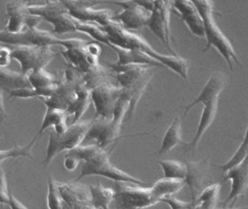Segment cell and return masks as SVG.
<instances>
[{
    "label": "cell",
    "mask_w": 248,
    "mask_h": 209,
    "mask_svg": "<svg viewBox=\"0 0 248 209\" xmlns=\"http://www.w3.org/2000/svg\"><path fill=\"white\" fill-rule=\"evenodd\" d=\"M108 2L121 6L123 8L121 13L114 16V19L119 21L127 30H140L146 26L147 27L151 13L139 5L136 1Z\"/></svg>",
    "instance_id": "cell-16"
},
{
    "label": "cell",
    "mask_w": 248,
    "mask_h": 209,
    "mask_svg": "<svg viewBox=\"0 0 248 209\" xmlns=\"http://www.w3.org/2000/svg\"><path fill=\"white\" fill-rule=\"evenodd\" d=\"M80 162L81 161L78 159H77V158L66 153L65 156V159H64V167L65 168L66 170L72 172V171H74L77 169Z\"/></svg>",
    "instance_id": "cell-37"
},
{
    "label": "cell",
    "mask_w": 248,
    "mask_h": 209,
    "mask_svg": "<svg viewBox=\"0 0 248 209\" xmlns=\"http://www.w3.org/2000/svg\"><path fill=\"white\" fill-rule=\"evenodd\" d=\"M91 202L95 209H110V204L114 200L113 188H105L100 182L90 187Z\"/></svg>",
    "instance_id": "cell-26"
},
{
    "label": "cell",
    "mask_w": 248,
    "mask_h": 209,
    "mask_svg": "<svg viewBox=\"0 0 248 209\" xmlns=\"http://www.w3.org/2000/svg\"><path fill=\"white\" fill-rule=\"evenodd\" d=\"M173 8L192 34L200 38L205 37L203 21L193 1L189 0L174 1Z\"/></svg>",
    "instance_id": "cell-19"
},
{
    "label": "cell",
    "mask_w": 248,
    "mask_h": 209,
    "mask_svg": "<svg viewBox=\"0 0 248 209\" xmlns=\"http://www.w3.org/2000/svg\"><path fill=\"white\" fill-rule=\"evenodd\" d=\"M48 209H62L64 201L57 185V181L52 176L48 178V193L46 197Z\"/></svg>",
    "instance_id": "cell-31"
},
{
    "label": "cell",
    "mask_w": 248,
    "mask_h": 209,
    "mask_svg": "<svg viewBox=\"0 0 248 209\" xmlns=\"http://www.w3.org/2000/svg\"><path fill=\"white\" fill-rule=\"evenodd\" d=\"M103 28L107 33L109 43L125 49L142 51L160 62L165 68L174 71L184 80H187L189 73L187 60L179 55H163L157 52L142 36L127 30L114 18L109 20Z\"/></svg>",
    "instance_id": "cell-1"
},
{
    "label": "cell",
    "mask_w": 248,
    "mask_h": 209,
    "mask_svg": "<svg viewBox=\"0 0 248 209\" xmlns=\"http://www.w3.org/2000/svg\"><path fill=\"white\" fill-rule=\"evenodd\" d=\"M160 203H164L171 209H192L194 204L192 202H185L177 199L173 195L165 197L160 200Z\"/></svg>",
    "instance_id": "cell-33"
},
{
    "label": "cell",
    "mask_w": 248,
    "mask_h": 209,
    "mask_svg": "<svg viewBox=\"0 0 248 209\" xmlns=\"http://www.w3.org/2000/svg\"><path fill=\"white\" fill-rule=\"evenodd\" d=\"M41 20L42 19L39 17L29 15L26 20L27 30L18 33L0 31V43L17 47L60 45L62 39L57 37L52 32L38 29V24Z\"/></svg>",
    "instance_id": "cell-9"
},
{
    "label": "cell",
    "mask_w": 248,
    "mask_h": 209,
    "mask_svg": "<svg viewBox=\"0 0 248 209\" xmlns=\"http://www.w3.org/2000/svg\"><path fill=\"white\" fill-rule=\"evenodd\" d=\"M27 77L31 87L41 95V98L50 97L59 85V80L45 69L31 73Z\"/></svg>",
    "instance_id": "cell-22"
},
{
    "label": "cell",
    "mask_w": 248,
    "mask_h": 209,
    "mask_svg": "<svg viewBox=\"0 0 248 209\" xmlns=\"http://www.w3.org/2000/svg\"><path fill=\"white\" fill-rule=\"evenodd\" d=\"M10 189L7 188L5 174L0 165V204L7 206L9 202Z\"/></svg>",
    "instance_id": "cell-34"
},
{
    "label": "cell",
    "mask_w": 248,
    "mask_h": 209,
    "mask_svg": "<svg viewBox=\"0 0 248 209\" xmlns=\"http://www.w3.org/2000/svg\"><path fill=\"white\" fill-rule=\"evenodd\" d=\"M58 52L49 46L17 47L11 52L12 59L20 64V73L28 76L39 70L45 69Z\"/></svg>",
    "instance_id": "cell-10"
},
{
    "label": "cell",
    "mask_w": 248,
    "mask_h": 209,
    "mask_svg": "<svg viewBox=\"0 0 248 209\" xmlns=\"http://www.w3.org/2000/svg\"><path fill=\"white\" fill-rule=\"evenodd\" d=\"M27 1H10L6 5L7 23L5 31L10 33H18L26 25L28 16Z\"/></svg>",
    "instance_id": "cell-21"
},
{
    "label": "cell",
    "mask_w": 248,
    "mask_h": 209,
    "mask_svg": "<svg viewBox=\"0 0 248 209\" xmlns=\"http://www.w3.org/2000/svg\"><path fill=\"white\" fill-rule=\"evenodd\" d=\"M71 16L82 21L93 22L103 27L109 20L114 18L110 9H96L94 4L102 1H62Z\"/></svg>",
    "instance_id": "cell-14"
},
{
    "label": "cell",
    "mask_w": 248,
    "mask_h": 209,
    "mask_svg": "<svg viewBox=\"0 0 248 209\" xmlns=\"http://www.w3.org/2000/svg\"><path fill=\"white\" fill-rule=\"evenodd\" d=\"M126 182H115L116 204L121 209H144L158 204L153 198L150 188Z\"/></svg>",
    "instance_id": "cell-11"
},
{
    "label": "cell",
    "mask_w": 248,
    "mask_h": 209,
    "mask_svg": "<svg viewBox=\"0 0 248 209\" xmlns=\"http://www.w3.org/2000/svg\"><path fill=\"white\" fill-rule=\"evenodd\" d=\"M28 14L49 22L53 26L52 33L56 34L78 32L81 22L71 16L62 1H46L43 4L29 5Z\"/></svg>",
    "instance_id": "cell-8"
},
{
    "label": "cell",
    "mask_w": 248,
    "mask_h": 209,
    "mask_svg": "<svg viewBox=\"0 0 248 209\" xmlns=\"http://www.w3.org/2000/svg\"><path fill=\"white\" fill-rule=\"evenodd\" d=\"M25 88H31L27 76L0 68V89L3 91L10 93Z\"/></svg>",
    "instance_id": "cell-23"
},
{
    "label": "cell",
    "mask_w": 248,
    "mask_h": 209,
    "mask_svg": "<svg viewBox=\"0 0 248 209\" xmlns=\"http://www.w3.org/2000/svg\"><path fill=\"white\" fill-rule=\"evenodd\" d=\"M38 139H39V137L35 136L33 140L24 147H20V146L17 145L16 143H15L14 147L13 148L0 150V165L4 160H7L8 159L25 157L31 159V149L36 144Z\"/></svg>",
    "instance_id": "cell-30"
},
{
    "label": "cell",
    "mask_w": 248,
    "mask_h": 209,
    "mask_svg": "<svg viewBox=\"0 0 248 209\" xmlns=\"http://www.w3.org/2000/svg\"><path fill=\"white\" fill-rule=\"evenodd\" d=\"M179 145L186 146V143L182 140V121L179 116H176L163 136L158 154H166Z\"/></svg>",
    "instance_id": "cell-24"
},
{
    "label": "cell",
    "mask_w": 248,
    "mask_h": 209,
    "mask_svg": "<svg viewBox=\"0 0 248 209\" xmlns=\"http://www.w3.org/2000/svg\"><path fill=\"white\" fill-rule=\"evenodd\" d=\"M216 209H248V207H238V208H234V207H221V208H217Z\"/></svg>",
    "instance_id": "cell-41"
},
{
    "label": "cell",
    "mask_w": 248,
    "mask_h": 209,
    "mask_svg": "<svg viewBox=\"0 0 248 209\" xmlns=\"http://www.w3.org/2000/svg\"><path fill=\"white\" fill-rule=\"evenodd\" d=\"M136 2L150 13L154 7V1H136Z\"/></svg>",
    "instance_id": "cell-40"
},
{
    "label": "cell",
    "mask_w": 248,
    "mask_h": 209,
    "mask_svg": "<svg viewBox=\"0 0 248 209\" xmlns=\"http://www.w3.org/2000/svg\"><path fill=\"white\" fill-rule=\"evenodd\" d=\"M221 188V183L218 182L204 188L192 209H217Z\"/></svg>",
    "instance_id": "cell-27"
},
{
    "label": "cell",
    "mask_w": 248,
    "mask_h": 209,
    "mask_svg": "<svg viewBox=\"0 0 248 209\" xmlns=\"http://www.w3.org/2000/svg\"><path fill=\"white\" fill-rule=\"evenodd\" d=\"M173 9V1H154L147 27L161 41L170 55H177L172 48L170 15Z\"/></svg>",
    "instance_id": "cell-12"
},
{
    "label": "cell",
    "mask_w": 248,
    "mask_h": 209,
    "mask_svg": "<svg viewBox=\"0 0 248 209\" xmlns=\"http://www.w3.org/2000/svg\"><path fill=\"white\" fill-rule=\"evenodd\" d=\"M3 92L4 91L0 89V123L2 122L7 117V112L4 108Z\"/></svg>",
    "instance_id": "cell-39"
},
{
    "label": "cell",
    "mask_w": 248,
    "mask_h": 209,
    "mask_svg": "<svg viewBox=\"0 0 248 209\" xmlns=\"http://www.w3.org/2000/svg\"><path fill=\"white\" fill-rule=\"evenodd\" d=\"M157 162L161 166L165 178L185 180L186 174L185 162L176 160H160Z\"/></svg>",
    "instance_id": "cell-29"
},
{
    "label": "cell",
    "mask_w": 248,
    "mask_h": 209,
    "mask_svg": "<svg viewBox=\"0 0 248 209\" xmlns=\"http://www.w3.org/2000/svg\"><path fill=\"white\" fill-rule=\"evenodd\" d=\"M185 180L182 179L163 178L159 179L150 188L153 198L160 203L165 197L170 196L180 192L185 186Z\"/></svg>",
    "instance_id": "cell-25"
},
{
    "label": "cell",
    "mask_w": 248,
    "mask_h": 209,
    "mask_svg": "<svg viewBox=\"0 0 248 209\" xmlns=\"http://www.w3.org/2000/svg\"><path fill=\"white\" fill-rule=\"evenodd\" d=\"M71 207L74 209H95L92 204L91 195H90L74 201Z\"/></svg>",
    "instance_id": "cell-35"
},
{
    "label": "cell",
    "mask_w": 248,
    "mask_h": 209,
    "mask_svg": "<svg viewBox=\"0 0 248 209\" xmlns=\"http://www.w3.org/2000/svg\"><path fill=\"white\" fill-rule=\"evenodd\" d=\"M7 206L10 207V209H28L13 195L10 190V195H9V202L7 204Z\"/></svg>",
    "instance_id": "cell-38"
},
{
    "label": "cell",
    "mask_w": 248,
    "mask_h": 209,
    "mask_svg": "<svg viewBox=\"0 0 248 209\" xmlns=\"http://www.w3.org/2000/svg\"><path fill=\"white\" fill-rule=\"evenodd\" d=\"M108 47L118 55V61L114 63L116 65H149L152 66L165 68L160 62L150 57L142 51L138 49H125L109 43Z\"/></svg>",
    "instance_id": "cell-20"
},
{
    "label": "cell",
    "mask_w": 248,
    "mask_h": 209,
    "mask_svg": "<svg viewBox=\"0 0 248 209\" xmlns=\"http://www.w3.org/2000/svg\"><path fill=\"white\" fill-rule=\"evenodd\" d=\"M11 52L9 48H0V68H4L11 62Z\"/></svg>",
    "instance_id": "cell-36"
},
{
    "label": "cell",
    "mask_w": 248,
    "mask_h": 209,
    "mask_svg": "<svg viewBox=\"0 0 248 209\" xmlns=\"http://www.w3.org/2000/svg\"><path fill=\"white\" fill-rule=\"evenodd\" d=\"M231 182V190L222 207H234L239 197L243 196L248 189V154L240 163L224 174L222 182Z\"/></svg>",
    "instance_id": "cell-15"
},
{
    "label": "cell",
    "mask_w": 248,
    "mask_h": 209,
    "mask_svg": "<svg viewBox=\"0 0 248 209\" xmlns=\"http://www.w3.org/2000/svg\"><path fill=\"white\" fill-rule=\"evenodd\" d=\"M109 66L116 73L118 85L123 89L129 98L127 120H130L157 67L149 65H116L113 64H109Z\"/></svg>",
    "instance_id": "cell-5"
},
{
    "label": "cell",
    "mask_w": 248,
    "mask_h": 209,
    "mask_svg": "<svg viewBox=\"0 0 248 209\" xmlns=\"http://www.w3.org/2000/svg\"><path fill=\"white\" fill-rule=\"evenodd\" d=\"M60 45L64 48L60 53L70 68L78 73L83 78L92 77L104 69V67L99 63L102 48L96 42L70 38L62 39Z\"/></svg>",
    "instance_id": "cell-4"
},
{
    "label": "cell",
    "mask_w": 248,
    "mask_h": 209,
    "mask_svg": "<svg viewBox=\"0 0 248 209\" xmlns=\"http://www.w3.org/2000/svg\"><path fill=\"white\" fill-rule=\"evenodd\" d=\"M69 116L66 111L57 108H46L43 121L39 131L36 134V137H39L49 128H53L55 126L62 121H66Z\"/></svg>",
    "instance_id": "cell-28"
},
{
    "label": "cell",
    "mask_w": 248,
    "mask_h": 209,
    "mask_svg": "<svg viewBox=\"0 0 248 209\" xmlns=\"http://www.w3.org/2000/svg\"><path fill=\"white\" fill-rule=\"evenodd\" d=\"M93 120L78 121L71 124L62 134H57L52 129L49 131V140L46 147V157L42 162L44 167L49 166L51 162L62 151H70L81 145L91 126Z\"/></svg>",
    "instance_id": "cell-7"
},
{
    "label": "cell",
    "mask_w": 248,
    "mask_h": 209,
    "mask_svg": "<svg viewBox=\"0 0 248 209\" xmlns=\"http://www.w3.org/2000/svg\"><path fill=\"white\" fill-rule=\"evenodd\" d=\"M199 11L203 21L206 45L203 52L214 47L227 63L230 71H233V63L242 66L238 55L228 38L216 23L214 1H192Z\"/></svg>",
    "instance_id": "cell-6"
},
{
    "label": "cell",
    "mask_w": 248,
    "mask_h": 209,
    "mask_svg": "<svg viewBox=\"0 0 248 209\" xmlns=\"http://www.w3.org/2000/svg\"><path fill=\"white\" fill-rule=\"evenodd\" d=\"M122 92L123 90L119 85H114L108 80L93 89L91 100L95 109L94 118L112 119L115 107Z\"/></svg>",
    "instance_id": "cell-13"
},
{
    "label": "cell",
    "mask_w": 248,
    "mask_h": 209,
    "mask_svg": "<svg viewBox=\"0 0 248 209\" xmlns=\"http://www.w3.org/2000/svg\"><path fill=\"white\" fill-rule=\"evenodd\" d=\"M228 82L227 74L221 71L213 73L204 87H202L198 97L190 104L182 107L185 108L184 117L188 113L191 108L195 105L202 103L203 110L201 114L199 125L196 134L190 143H186V146L189 150L195 151L198 147V143L201 141L203 134L210 126L213 124L217 113H218V97L221 92L224 90Z\"/></svg>",
    "instance_id": "cell-3"
},
{
    "label": "cell",
    "mask_w": 248,
    "mask_h": 209,
    "mask_svg": "<svg viewBox=\"0 0 248 209\" xmlns=\"http://www.w3.org/2000/svg\"><path fill=\"white\" fill-rule=\"evenodd\" d=\"M119 133L115 127L112 119L93 118L83 143L93 141L94 145L105 149L115 140L119 139Z\"/></svg>",
    "instance_id": "cell-18"
},
{
    "label": "cell",
    "mask_w": 248,
    "mask_h": 209,
    "mask_svg": "<svg viewBox=\"0 0 248 209\" xmlns=\"http://www.w3.org/2000/svg\"><path fill=\"white\" fill-rule=\"evenodd\" d=\"M110 152L106 151L94 144L80 145L74 150L67 152L84 163L81 173L77 181L89 176H101L114 182H126L144 186L147 182L134 177L126 172L118 169L110 161Z\"/></svg>",
    "instance_id": "cell-2"
},
{
    "label": "cell",
    "mask_w": 248,
    "mask_h": 209,
    "mask_svg": "<svg viewBox=\"0 0 248 209\" xmlns=\"http://www.w3.org/2000/svg\"><path fill=\"white\" fill-rule=\"evenodd\" d=\"M248 154V124L247 129H246V134H245L243 142L240 144V147L237 149L234 155L232 156L231 159L223 165H218L219 169L223 171V174L225 173L229 169L236 166L239 163L242 161L246 156Z\"/></svg>",
    "instance_id": "cell-32"
},
{
    "label": "cell",
    "mask_w": 248,
    "mask_h": 209,
    "mask_svg": "<svg viewBox=\"0 0 248 209\" xmlns=\"http://www.w3.org/2000/svg\"><path fill=\"white\" fill-rule=\"evenodd\" d=\"M185 163L186 166L185 185L189 188L192 203L195 206L197 199L203 191L204 182L210 175L211 162L209 159H206L195 162L186 160Z\"/></svg>",
    "instance_id": "cell-17"
}]
</instances>
